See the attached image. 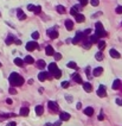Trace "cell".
Returning a JSON list of instances; mask_svg holds the SVG:
<instances>
[{
    "label": "cell",
    "mask_w": 122,
    "mask_h": 126,
    "mask_svg": "<svg viewBox=\"0 0 122 126\" xmlns=\"http://www.w3.org/2000/svg\"><path fill=\"white\" fill-rule=\"evenodd\" d=\"M8 81L13 87H18V86H21L24 83V79L18 73H12L8 77Z\"/></svg>",
    "instance_id": "1"
},
{
    "label": "cell",
    "mask_w": 122,
    "mask_h": 126,
    "mask_svg": "<svg viewBox=\"0 0 122 126\" xmlns=\"http://www.w3.org/2000/svg\"><path fill=\"white\" fill-rule=\"evenodd\" d=\"M95 34L100 38V37H106L107 36V32L104 30V28H103V25H102V23H100V22H97L96 24H95Z\"/></svg>",
    "instance_id": "2"
},
{
    "label": "cell",
    "mask_w": 122,
    "mask_h": 126,
    "mask_svg": "<svg viewBox=\"0 0 122 126\" xmlns=\"http://www.w3.org/2000/svg\"><path fill=\"white\" fill-rule=\"evenodd\" d=\"M52 79V76H51V74L50 73H46V71H42V73H39L38 74V80L39 81H45V80H51Z\"/></svg>",
    "instance_id": "3"
},
{
    "label": "cell",
    "mask_w": 122,
    "mask_h": 126,
    "mask_svg": "<svg viewBox=\"0 0 122 126\" xmlns=\"http://www.w3.org/2000/svg\"><path fill=\"white\" fill-rule=\"evenodd\" d=\"M48 106H49V108H50L52 112H58V109H59L58 103H57V102H55V101H49Z\"/></svg>",
    "instance_id": "4"
},
{
    "label": "cell",
    "mask_w": 122,
    "mask_h": 126,
    "mask_svg": "<svg viewBox=\"0 0 122 126\" xmlns=\"http://www.w3.org/2000/svg\"><path fill=\"white\" fill-rule=\"evenodd\" d=\"M37 48H38V44L36 42H29V43H26V50H29V51H33Z\"/></svg>",
    "instance_id": "5"
},
{
    "label": "cell",
    "mask_w": 122,
    "mask_h": 126,
    "mask_svg": "<svg viewBox=\"0 0 122 126\" xmlns=\"http://www.w3.org/2000/svg\"><path fill=\"white\" fill-rule=\"evenodd\" d=\"M84 37H85V36H84V33H83V32H77L76 37L72 39V43H74V44H77V43H78L80 40H82Z\"/></svg>",
    "instance_id": "6"
},
{
    "label": "cell",
    "mask_w": 122,
    "mask_h": 126,
    "mask_svg": "<svg viewBox=\"0 0 122 126\" xmlns=\"http://www.w3.org/2000/svg\"><path fill=\"white\" fill-rule=\"evenodd\" d=\"M97 95H98L100 97H104V96L107 95L106 87H104V86H100V88H98V91H97Z\"/></svg>",
    "instance_id": "7"
},
{
    "label": "cell",
    "mask_w": 122,
    "mask_h": 126,
    "mask_svg": "<svg viewBox=\"0 0 122 126\" xmlns=\"http://www.w3.org/2000/svg\"><path fill=\"white\" fill-rule=\"evenodd\" d=\"M48 34H49V37H50L51 39H56V38L58 37V32L56 31L55 29H51V30H49V31H48Z\"/></svg>",
    "instance_id": "8"
},
{
    "label": "cell",
    "mask_w": 122,
    "mask_h": 126,
    "mask_svg": "<svg viewBox=\"0 0 122 126\" xmlns=\"http://www.w3.org/2000/svg\"><path fill=\"white\" fill-rule=\"evenodd\" d=\"M59 118H61V121H68V120L70 119V114L66 113V112H62Z\"/></svg>",
    "instance_id": "9"
},
{
    "label": "cell",
    "mask_w": 122,
    "mask_h": 126,
    "mask_svg": "<svg viewBox=\"0 0 122 126\" xmlns=\"http://www.w3.org/2000/svg\"><path fill=\"white\" fill-rule=\"evenodd\" d=\"M102 73H103V68L97 67V68H95V69H94L92 75H94V76H100V75H102Z\"/></svg>",
    "instance_id": "10"
},
{
    "label": "cell",
    "mask_w": 122,
    "mask_h": 126,
    "mask_svg": "<svg viewBox=\"0 0 122 126\" xmlns=\"http://www.w3.org/2000/svg\"><path fill=\"white\" fill-rule=\"evenodd\" d=\"M17 16H18V19H19V20H24V19L26 18V16L24 14V12L21 11V8H18V10H17Z\"/></svg>",
    "instance_id": "11"
},
{
    "label": "cell",
    "mask_w": 122,
    "mask_h": 126,
    "mask_svg": "<svg viewBox=\"0 0 122 126\" xmlns=\"http://www.w3.org/2000/svg\"><path fill=\"white\" fill-rule=\"evenodd\" d=\"M65 28H66V30H68V31H71V30L74 29V23H72L70 19L65 20Z\"/></svg>",
    "instance_id": "12"
},
{
    "label": "cell",
    "mask_w": 122,
    "mask_h": 126,
    "mask_svg": "<svg viewBox=\"0 0 122 126\" xmlns=\"http://www.w3.org/2000/svg\"><path fill=\"white\" fill-rule=\"evenodd\" d=\"M45 52H46V55H48V56H53L55 50H53V48H52L51 45H48V46H46V49H45Z\"/></svg>",
    "instance_id": "13"
},
{
    "label": "cell",
    "mask_w": 122,
    "mask_h": 126,
    "mask_svg": "<svg viewBox=\"0 0 122 126\" xmlns=\"http://www.w3.org/2000/svg\"><path fill=\"white\" fill-rule=\"evenodd\" d=\"M57 69H58V67H57L56 63H50V64H49V73H50V74L55 73Z\"/></svg>",
    "instance_id": "14"
},
{
    "label": "cell",
    "mask_w": 122,
    "mask_h": 126,
    "mask_svg": "<svg viewBox=\"0 0 122 126\" xmlns=\"http://www.w3.org/2000/svg\"><path fill=\"white\" fill-rule=\"evenodd\" d=\"M83 88H84V91H85L87 93H90L92 91V86L89 82H84V83H83Z\"/></svg>",
    "instance_id": "15"
},
{
    "label": "cell",
    "mask_w": 122,
    "mask_h": 126,
    "mask_svg": "<svg viewBox=\"0 0 122 126\" xmlns=\"http://www.w3.org/2000/svg\"><path fill=\"white\" fill-rule=\"evenodd\" d=\"M109 54H110V56L114 57V58H120V57H121V55L119 54V51H116L115 49H111V50L109 51Z\"/></svg>",
    "instance_id": "16"
},
{
    "label": "cell",
    "mask_w": 122,
    "mask_h": 126,
    "mask_svg": "<svg viewBox=\"0 0 122 126\" xmlns=\"http://www.w3.org/2000/svg\"><path fill=\"white\" fill-rule=\"evenodd\" d=\"M34 111H36V114H37V115H42V114H43V112H44V108H43V106L38 105V106H36Z\"/></svg>",
    "instance_id": "17"
},
{
    "label": "cell",
    "mask_w": 122,
    "mask_h": 126,
    "mask_svg": "<svg viewBox=\"0 0 122 126\" xmlns=\"http://www.w3.org/2000/svg\"><path fill=\"white\" fill-rule=\"evenodd\" d=\"M29 108L27 107H21L20 108V115H23V117H27L29 115Z\"/></svg>",
    "instance_id": "18"
},
{
    "label": "cell",
    "mask_w": 122,
    "mask_h": 126,
    "mask_svg": "<svg viewBox=\"0 0 122 126\" xmlns=\"http://www.w3.org/2000/svg\"><path fill=\"white\" fill-rule=\"evenodd\" d=\"M75 17H76V22H77V23H83V22L85 20V17H84L83 14H78V13H77Z\"/></svg>",
    "instance_id": "19"
},
{
    "label": "cell",
    "mask_w": 122,
    "mask_h": 126,
    "mask_svg": "<svg viewBox=\"0 0 122 126\" xmlns=\"http://www.w3.org/2000/svg\"><path fill=\"white\" fill-rule=\"evenodd\" d=\"M84 114L91 117L92 114H94V108H92V107H87V108H84Z\"/></svg>",
    "instance_id": "20"
},
{
    "label": "cell",
    "mask_w": 122,
    "mask_h": 126,
    "mask_svg": "<svg viewBox=\"0 0 122 126\" xmlns=\"http://www.w3.org/2000/svg\"><path fill=\"white\" fill-rule=\"evenodd\" d=\"M72 79H74L77 83H83V80H82V77H81L78 74H74V75H72Z\"/></svg>",
    "instance_id": "21"
},
{
    "label": "cell",
    "mask_w": 122,
    "mask_h": 126,
    "mask_svg": "<svg viewBox=\"0 0 122 126\" xmlns=\"http://www.w3.org/2000/svg\"><path fill=\"white\" fill-rule=\"evenodd\" d=\"M36 64H37V67H38L39 69H44V68H45V65H46V64H45V61H43V60L37 61V63H36Z\"/></svg>",
    "instance_id": "22"
},
{
    "label": "cell",
    "mask_w": 122,
    "mask_h": 126,
    "mask_svg": "<svg viewBox=\"0 0 122 126\" xmlns=\"http://www.w3.org/2000/svg\"><path fill=\"white\" fill-rule=\"evenodd\" d=\"M89 40H90V43H91V44L97 43V42H98V37H97L96 34H91V36H89Z\"/></svg>",
    "instance_id": "23"
},
{
    "label": "cell",
    "mask_w": 122,
    "mask_h": 126,
    "mask_svg": "<svg viewBox=\"0 0 122 126\" xmlns=\"http://www.w3.org/2000/svg\"><path fill=\"white\" fill-rule=\"evenodd\" d=\"M56 10H57V12H58L59 14H64V13H65V7L62 6V5H58V6L56 7Z\"/></svg>",
    "instance_id": "24"
},
{
    "label": "cell",
    "mask_w": 122,
    "mask_h": 126,
    "mask_svg": "<svg viewBox=\"0 0 122 126\" xmlns=\"http://www.w3.org/2000/svg\"><path fill=\"white\" fill-rule=\"evenodd\" d=\"M51 75H52V76H53L55 79H59V77L62 76V71L59 70V69H57V70H56L55 73H52Z\"/></svg>",
    "instance_id": "25"
},
{
    "label": "cell",
    "mask_w": 122,
    "mask_h": 126,
    "mask_svg": "<svg viewBox=\"0 0 122 126\" xmlns=\"http://www.w3.org/2000/svg\"><path fill=\"white\" fill-rule=\"evenodd\" d=\"M97 45H98V49L100 50H103L106 48V42L104 40H98L97 42Z\"/></svg>",
    "instance_id": "26"
},
{
    "label": "cell",
    "mask_w": 122,
    "mask_h": 126,
    "mask_svg": "<svg viewBox=\"0 0 122 126\" xmlns=\"http://www.w3.org/2000/svg\"><path fill=\"white\" fill-rule=\"evenodd\" d=\"M14 40H16V39H14V37H13V36H8V37L6 38V44H7V45H10V44H12Z\"/></svg>",
    "instance_id": "27"
},
{
    "label": "cell",
    "mask_w": 122,
    "mask_h": 126,
    "mask_svg": "<svg viewBox=\"0 0 122 126\" xmlns=\"http://www.w3.org/2000/svg\"><path fill=\"white\" fill-rule=\"evenodd\" d=\"M14 64H17L18 67H23L24 65V61L21 58H16L14 60Z\"/></svg>",
    "instance_id": "28"
},
{
    "label": "cell",
    "mask_w": 122,
    "mask_h": 126,
    "mask_svg": "<svg viewBox=\"0 0 122 126\" xmlns=\"http://www.w3.org/2000/svg\"><path fill=\"white\" fill-rule=\"evenodd\" d=\"M24 62L29 63V64H32V63H34V60H33V57H32V56H26V57H25V60H24Z\"/></svg>",
    "instance_id": "29"
},
{
    "label": "cell",
    "mask_w": 122,
    "mask_h": 126,
    "mask_svg": "<svg viewBox=\"0 0 122 126\" xmlns=\"http://www.w3.org/2000/svg\"><path fill=\"white\" fill-rule=\"evenodd\" d=\"M120 88V80H115L113 83V89H119Z\"/></svg>",
    "instance_id": "30"
},
{
    "label": "cell",
    "mask_w": 122,
    "mask_h": 126,
    "mask_svg": "<svg viewBox=\"0 0 122 126\" xmlns=\"http://www.w3.org/2000/svg\"><path fill=\"white\" fill-rule=\"evenodd\" d=\"M95 58L97 60V61H102L103 60V54L100 51V52H97L96 55H95Z\"/></svg>",
    "instance_id": "31"
},
{
    "label": "cell",
    "mask_w": 122,
    "mask_h": 126,
    "mask_svg": "<svg viewBox=\"0 0 122 126\" xmlns=\"http://www.w3.org/2000/svg\"><path fill=\"white\" fill-rule=\"evenodd\" d=\"M68 67H69V68H72V69H76V68H77V64L75 62H69L68 63Z\"/></svg>",
    "instance_id": "32"
},
{
    "label": "cell",
    "mask_w": 122,
    "mask_h": 126,
    "mask_svg": "<svg viewBox=\"0 0 122 126\" xmlns=\"http://www.w3.org/2000/svg\"><path fill=\"white\" fill-rule=\"evenodd\" d=\"M40 11H42V7H40V6H36V7H34V10H33V12H34L36 14L40 13Z\"/></svg>",
    "instance_id": "33"
},
{
    "label": "cell",
    "mask_w": 122,
    "mask_h": 126,
    "mask_svg": "<svg viewBox=\"0 0 122 126\" xmlns=\"http://www.w3.org/2000/svg\"><path fill=\"white\" fill-rule=\"evenodd\" d=\"M72 7H74V8H75L76 11H81V10L83 8V6H82L81 4H80V5H75V6H72Z\"/></svg>",
    "instance_id": "34"
},
{
    "label": "cell",
    "mask_w": 122,
    "mask_h": 126,
    "mask_svg": "<svg viewBox=\"0 0 122 126\" xmlns=\"http://www.w3.org/2000/svg\"><path fill=\"white\" fill-rule=\"evenodd\" d=\"M32 38H33V39H38V38H39V32H33V33H32Z\"/></svg>",
    "instance_id": "35"
},
{
    "label": "cell",
    "mask_w": 122,
    "mask_h": 126,
    "mask_svg": "<svg viewBox=\"0 0 122 126\" xmlns=\"http://www.w3.org/2000/svg\"><path fill=\"white\" fill-rule=\"evenodd\" d=\"M115 12H116L117 14H121L122 13V6H117L116 10H115Z\"/></svg>",
    "instance_id": "36"
},
{
    "label": "cell",
    "mask_w": 122,
    "mask_h": 126,
    "mask_svg": "<svg viewBox=\"0 0 122 126\" xmlns=\"http://www.w3.org/2000/svg\"><path fill=\"white\" fill-rule=\"evenodd\" d=\"M53 56H55V60H57V61H58V60H61V58H62V55H61V54H58V52L53 54Z\"/></svg>",
    "instance_id": "37"
},
{
    "label": "cell",
    "mask_w": 122,
    "mask_h": 126,
    "mask_svg": "<svg viewBox=\"0 0 122 126\" xmlns=\"http://www.w3.org/2000/svg\"><path fill=\"white\" fill-rule=\"evenodd\" d=\"M90 4H91L92 6H97L100 4V1L98 0H90Z\"/></svg>",
    "instance_id": "38"
},
{
    "label": "cell",
    "mask_w": 122,
    "mask_h": 126,
    "mask_svg": "<svg viewBox=\"0 0 122 126\" xmlns=\"http://www.w3.org/2000/svg\"><path fill=\"white\" fill-rule=\"evenodd\" d=\"M70 14H71V16H76V14H77V11H76L74 7H71V10H70Z\"/></svg>",
    "instance_id": "39"
},
{
    "label": "cell",
    "mask_w": 122,
    "mask_h": 126,
    "mask_svg": "<svg viewBox=\"0 0 122 126\" xmlns=\"http://www.w3.org/2000/svg\"><path fill=\"white\" fill-rule=\"evenodd\" d=\"M62 87H63V88H68V87H69V82H68V81L62 82Z\"/></svg>",
    "instance_id": "40"
},
{
    "label": "cell",
    "mask_w": 122,
    "mask_h": 126,
    "mask_svg": "<svg viewBox=\"0 0 122 126\" xmlns=\"http://www.w3.org/2000/svg\"><path fill=\"white\" fill-rule=\"evenodd\" d=\"M83 33H84V36H88V34H90V33H91V30H90V29H87V30L83 32Z\"/></svg>",
    "instance_id": "41"
},
{
    "label": "cell",
    "mask_w": 122,
    "mask_h": 126,
    "mask_svg": "<svg viewBox=\"0 0 122 126\" xmlns=\"http://www.w3.org/2000/svg\"><path fill=\"white\" fill-rule=\"evenodd\" d=\"M80 1H81V5L82 6H85L88 4V0H80Z\"/></svg>",
    "instance_id": "42"
},
{
    "label": "cell",
    "mask_w": 122,
    "mask_h": 126,
    "mask_svg": "<svg viewBox=\"0 0 122 126\" xmlns=\"http://www.w3.org/2000/svg\"><path fill=\"white\" fill-rule=\"evenodd\" d=\"M10 93H11V94H17V91H16L14 88H10Z\"/></svg>",
    "instance_id": "43"
},
{
    "label": "cell",
    "mask_w": 122,
    "mask_h": 126,
    "mask_svg": "<svg viewBox=\"0 0 122 126\" xmlns=\"http://www.w3.org/2000/svg\"><path fill=\"white\" fill-rule=\"evenodd\" d=\"M34 7H36V6H33V5H29V6H27V10H29V11H33Z\"/></svg>",
    "instance_id": "44"
},
{
    "label": "cell",
    "mask_w": 122,
    "mask_h": 126,
    "mask_svg": "<svg viewBox=\"0 0 122 126\" xmlns=\"http://www.w3.org/2000/svg\"><path fill=\"white\" fill-rule=\"evenodd\" d=\"M116 103L120 105V106H122V100L121 99H116Z\"/></svg>",
    "instance_id": "45"
},
{
    "label": "cell",
    "mask_w": 122,
    "mask_h": 126,
    "mask_svg": "<svg viewBox=\"0 0 122 126\" xmlns=\"http://www.w3.org/2000/svg\"><path fill=\"white\" fill-rule=\"evenodd\" d=\"M103 119H104V115H103V114L101 113V114L98 115V120H103Z\"/></svg>",
    "instance_id": "46"
},
{
    "label": "cell",
    "mask_w": 122,
    "mask_h": 126,
    "mask_svg": "<svg viewBox=\"0 0 122 126\" xmlns=\"http://www.w3.org/2000/svg\"><path fill=\"white\" fill-rule=\"evenodd\" d=\"M87 74H88V76L90 77L91 75H90V68H87Z\"/></svg>",
    "instance_id": "47"
},
{
    "label": "cell",
    "mask_w": 122,
    "mask_h": 126,
    "mask_svg": "<svg viewBox=\"0 0 122 126\" xmlns=\"http://www.w3.org/2000/svg\"><path fill=\"white\" fill-rule=\"evenodd\" d=\"M6 102H7L8 105H11V103H12V100H11V99H7V100H6Z\"/></svg>",
    "instance_id": "48"
},
{
    "label": "cell",
    "mask_w": 122,
    "mask_h": 126,
    "mask_svg": "<svg viewBox=\"0 0 122 126\" xmlns=\"http://www.w3.org/2000/svg\"><path fill=\"white\" fill-rule=\"evenodd\" d=\"M81 107H82V105H81V102H78L77 103V109H81Z\"/></svg>",
    "instance_id": "49"
},
{
    "label": "cell",
    "mask_w": 122,
    "mask_h": 126,
    "mask_svg": "<svg viewBox=\"0 0 122 126\" xmlns=\"http://www.w3.org/2000/svg\"><path fill=\"white\" fill-rule=\"evenodd\" d=\"M14 43H16V44H20L21 42H20V40H18V39H16V40H14Z\"/></svg>",
    "instance_id": "50"
},
{
    "label": "cell",
    "mask_w": 122,
    "mask_h": 126,
    "mask_svg": "<svg viewBox=\"0 0 122 126\" xmlns=\"http://www.w3.org/2000/svg\"><path fill=\"white\" fill-rule=\"evenodd\" d=\"M61 125V121H57L56 124H53V126H59Z\"/></svg>",
    "instance_id": "51"
},
{
    "label": "cell",
    "mask_w": 122,
    "mask_h": 126,
    "mask_svg": "<svg viewBox=\"0 0 122 126\" xmlns=\"http://www.w3.org/2000/svg\"><path fill=\"white\" fill-rule=\"evenodd\" d=\"M7 126H16V123H10Z\"/></svg>",
    "instance_id": "52"
},
{
    "label": "cell",
    "mask_w": 122,
    "mask_h": 126,
    "mask_svg": "<svg viewBox=\"0 0 122 126\" xmlns=\"http://www.w3.org/2000/svg\"><path fill=\"white\" fill-rule=\"evenodd\" d=\"M45 126H53V125H52V124H46Z\"/></svg>",
    "instance_id": "53"
},
{
    "label": "cell",
    "mask_w": 122,
    "mask_h": 126,
    "mask_svg": "<svg viewBox=\"0 0 122 126\" xmlns=\"http://www.w3.org/2000/svg\"><path fill=\"white\" fill-rule=\"evenodd\" d=\"M0 67H1V62H0Z\"/></svg>",
    "instance_id": "54"
}]
</instances>
